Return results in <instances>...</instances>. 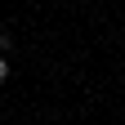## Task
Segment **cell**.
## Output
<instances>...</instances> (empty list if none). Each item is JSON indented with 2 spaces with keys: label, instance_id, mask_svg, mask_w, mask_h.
I'll list each match as a JSON object with an SVG mask.
<instances>
[{
  "label": "cell",
  "instance_id": "7a4b0ae2",
  "mask_svg": "<svg viewBox=\"0 0 125 125\" xmlns=\"http://www.w3.org/2000/svg\"><path fill=\"white\" fill-rule=\"evenodd\" d=\"M9 81V58H0V85Z\"/></svg>",
  "mask_w": 125,
  "mask_h": 125
},
{
  "label": "cell",
  "instance_id": "6da1fadb",
  "mask_svg": "<svg viewBox=\"0 0 125 125\" xmlns=\"http://www.w3.org/2000/svg\"><path fill=\"white\" fill-rule=\"evenodd\" d=\"M9 49H13V36H9L5 27H0V54H9Z\"/></svg>",
  "mask_w": 125,
  "mask_h": 125
}]
</instances>
